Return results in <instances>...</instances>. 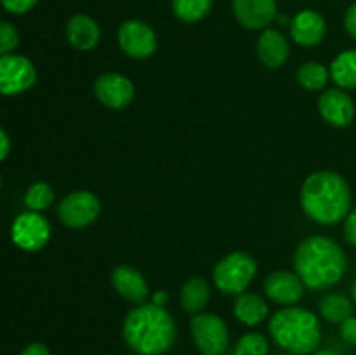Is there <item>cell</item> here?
<instances>
[{"instance_id":"1","label":"cell","mask_w":356,"mask_h":355,"mask_svg":"<svg viewBox=\"0 0 356 355\" xmlns=\"http://www.w3.org/2000/svg\"><path fill=\"white\" fill-rule=\"evenodd\" d=\"M124 340L138 355H163L176 341V322L163 306L143 303L125 317Z\"/></svg>"},{"instance_id":"2","label":"cell","mask_w":356,"mask_h":355,"mask_svg":"<svg viewBox=\"0 0 356 355\" xmlns=\"http://www.w3.org/2000/svg\"><path fill=\"white\" fill-rule=\"evenodd\" d=\"M294 267L306 287L327 289L343 278L346 254L329 237H309L296 249Z\"/></svg>"},{"instance_id":"3","label":"cell","mask_w":356,"mask_h":355,"mask_svg":"<svg viewBox=\"0 0 356 355\" xmlns=\"http://www.w3.org/2000/svg\"><path fill=\"white\" fill-rule=\"evenodd\" d=\"M301 205L306 214L322 225H334L350 214L351 191L341 174L318 171L306 178L301 188Z\"/></svg>"},{"instance_id":"4","label":"cell","mask_w":356,"mask_h":355,"mask_svg":"<svg viewBox=\"0 0 356 355\" xmlns=\"http://www.w3.org/2000/svg\"><path fill=\"white\" fill-rule=\"evenodd\" d=\"M270 333L277 345L291 354L306 355L320 345V324L313 312L299 306H287L271 317Z\"/></svg>"},{"instance_id":"5","label":"cell","mask_w":356,"mask_h":355,"mask_svg":"<svg viewBox=\"0 0 356 355\" xmlns=\"http://www.w3.org/2000/svg\"><path fill=\"white\" fill-rule=\"evenodd\" d=\"M257 271L256 260L243 251L228 254L214 268V282L226 294H242L254 281Z\"/></svg>"},{"instance_id":"6","label":"cell","mask_w":356,"mask_h":355,"mask_svg":"<svg viewBox=\"0 0 356 355\" xmlns=\"http://www.w3.org/2000/svg\"><path fill=\"white\" fill-rule=\"evenodd\" d=\"M191 338L202 355H222L229 345L228 326L216 313H197L190 322Z\"/></svg>"},{"instance_id":"7","label":"cell","mask_w":356,"mask_h":355,"mask_svg":"<svg viewBox=\"0 0 356 355\" xmlns=\"http://www.w3.org/2000/svg\"><path fill=\"white\" fill-rule=\"evenodd\" d=\"M99 211V198L90 191L79 190L63 198L58 214L63 225L70 226V228H83V226L96 221Z\"/></svg>"},{"instance_id":"8","label":"cell","mask_w":356,"mask_h":355,"mask_svg":"<svg viewBox=\"0 0 356 355\" xmlns=\"http://www.w3.org/2000/svg\"><path fill=\"white\" fill-rule=\"evenodd\" d=\"M118 45L129 58L146 59L155 54L159 42L149 24L139 19H129L118 28Z\"/></svg>"},{"instance_id":"9","label":"cell","mask_w":356,"mask_h":355,"mask_svg":"<svg viewBox=\"0 0 356 355\" xmlns=\"http://www.w3.org/2000/svg\"><path fill=\"white\" fill-rule=\"evenodd\" d=\"M37 79V72L30 59L24 56H0V93L6 96L24 93Z\"/></svg>"},{"instance_id":"10","label":"cell","mask_w":356,"mask_h":355,"mask_svg":"<svg viewBox=\"0 0 356 355\" xmlns=\"http://www.w3.org/2000/svg\"><path fill=\"white\" fill-rule=\"evenodd\" d=\"M51 225L38 212H23L13 225V240L24 251H38L49 242Z\"/></svg>"},{"instance_id":"11","label":"cell","mask_w":356,"mask_h":355,"mask_svg":"<svg viewBox=\"0 0 356 355\" xmlns=\"http://www.w3.org/2000/svg\"><path fill=\"white\" fill-rule=\"evenodd\" d=\"M94 94L104 106L120 110L134 100V86L120 73H103L94 82Z\"/></svg>"},{"instance_id":"12","label":"cell","mask_w":356,"mask_h":355,"mask_svg":"<svg viewBox=\"0 0 356 355\" xmlns=\"http://www.w3.org/2000/svg\"><path fill=\"white\" fill-rule=\"evenodd\" d=\"M236 21L249 30H266L277 17V0H232Z\"/></svg>"},{"instance_id":"13","label":"cell","mask_w":356,"mask_h":355,"mask_svg":"<svg viewBox=\"0 0 356 355\" xmlns=\"http://www.w3.org/2000/svg\"><path fill=\"white\" fill-rule=\"evenodd\" d=\"M291 35L296 44L302 47H315L322 44L327 35V23L320 13L305 9L291 19Z\"/></svg>"},{"instance_id":"14","label":"cell","mask_w":356,"mask_h":355,"mask_svg":"<svg viewBox=\"0 0 356 355\" xmlns=\"http://www.w3.org/2000/svg\"><path fill=\"white\" fill-rule=\"evenodd\" d=\"M323 120L334 127H346L355 118V103L343 89H327L318 100Z\"/></svg>"},{"instance_id":"15","label":"cell","mask_w":356,"mask_h":355,"mask_svg":"<svg viewBox=\"0 0 356 355\" xmlns=\"http://www.w3.org/2000/svg\"><path fill=\"white\" fill-rule=\"evenodd\" d=\"M305 287L306 285L302 284L298 274H291L285 270L273 271L268 275L266 282H264V291H266L268 298L278 305L292 306L294 303H298L302 298Z\"/></svg>"},{"instance_id":"16","label":"cell","mask_w":356,"mask_h":355,"mask_svg":"<svg viewBox=\"0 0 356 355\" xmlns=\"http://www.w3.org/2000/svg\"><path fill=\"white\" fill-rule=\"evenodd\" d=\"M111 284L122 298L138 305H143L149 298V289L143 274L129 265H120L115 268L111 274Z\"/></svg>"},{"instance_id":"17","label":"cell","mask_w":356,"mask_h":355,"mask_svg":"<svg viewBox=\"0 0 356 355\" xmlns=\"http://www.w3.org/2000/svg\"><path fill=\"white\" fill-rule=\"evenodd\" d=\"M291 54L287 38L273 28H266L257 40V58L268 68H280Z\"/></svg>"},{"instance_id":"18","label":"cell","mask_w":356,"mask_h":355,"mask_svg":"<svg viewBox=\"0 0 356 355\" xmlns=\"http://www.w3.org/2000/svg\"><path fill=\"white\" fill-rule=\"evenodd\" d=\"M66 37L79 51H90L99 44V24L87 14H75L66 24Z\"/></svg>"},{"instance_id":"19","label":"cell","mask_w":356,"mask_h":355,"mask_svg":"<svg viewBox=\"0 0 356 355\" xmlns=\"http://www.w3.org/2000/svg\"><path fill=\"white\" fill-rule=\"evenodd\" d=\"M235 315L245 326H257L268 317V305L252 292H242L235 301Z\"/></svg>"},{"instance_id":"20","label":"cell","mask_w":356,"mask_h":355,"mask_svg":"<svg viewBox=\"0 0 356 355\" xmlns=\"http://www.w3.org/2000/svg\"><path fill=\"white\" fill-rule=\"evenodd\" d=\"M211 296V289H209L207 281L202 277H193L183 285L181 291V305L191 315H197L205 308Z\"/></svg>"},{"instance_id":"21","label":"cell","mask_w":356,"mask_h":355,"mask_svg":"<svg viewBox=\"0 0 356 355\" xmlns=\"http://www.w3.org/2000/svg\"><path fill=\"white\" fill-rule=\"evenodd\" d=\"M330 77L343 89H356V49L337 56L330 65Z\"/></svg>"},{"instance_id":"22","label":"cell","mask_w":356,"mask_h":355,"mask_svg":"<svg viewBox=\"0 0 356 355\" xmlns=\"http://www.w3.org/2000/svg\"><path fill=\"white\" fill-rule=\"evenodd\" d=\"M320 313L332 324H343L348 317L353 315V303L350 298L339 292H330L320 301Z\"/></svg>"},{"instance_id":"23","label":"cell","mask_w":356,"mask_h":355,"mask_svg":"<svg viewBox=\"0 0 356 355\" xmlns=\"http://www.w3.org/2000/svg\"><path fill=\"white\" fill-rule=\"evenodd\" d=\"M214 0H172V13L183 23H198L209 16Z\"/></svg>"},{"instance_id":"24","label":"cell","mask_w":356,"mask_h":355,"mask_svg":"<svg viewBox=\"0 0 356 355\" xmlns=\"http://www.w3.org/2000/svg\"><path fill=\"white\" fill-rule=\"evenodd\" d=\"M330 79V70L325 65L316 61H309L301 65L298 70V82L299 86L305 87L306 90H320L327 86Z\"/></svg>"},{"instance_id":"25","label":"cell","mask_w":356,"mask_h":355,"mask_svg":"<svg viewBox=\"0 0 356 355\" xmlns=\"http://www.w3.org/2000/svg\"><path fill=\"white\" fill-rule=\"evenodd\" d=\"M52 200H54V191L47 183H35L33 187L28 188L26 195H24V202L35 212L47 209Z\"/></svg>"},{"instance_id":"26","label":"cell","mask_w":356,"mask_h":355,"mask_svg":"<svg viewBox=\"0 0 356 355\" xmlns=\"http://www.w3.org/2000/svg\"><path fill=\"white\" fill-rule=\"evenodd\" d=\"M270 345L268 340L259 333L243 334L235 345V355H268Z\"/></svg>"},{"instance_id":"27","label":"cell","mask_w":356,"mask_h":355,"mask_svg":"<svg viewBox=\"0 0 356 355\" xmlns=\"http://www.w3.org/2000/svg\"><path fill=\"white\" fill-rule=\"evenodd\" d=\"M19 44L17 30L7 21H0V56L10 54Z\"/></svg>"},{"instance_id":"28","label":"cell","mask_w":356,"mask_h":355,"mask_svg":"<svg viewBox=\"0 0 356 355\" xmlns=\"http://www.w3.org/2000/svg\"><path fill=\"white\" fill-rule=\"evenodd\" d=\"M2 6L13 14H24L37 6L38 0H0Z\"/></svg>"},{"instance_id":"29","label":"cell","mask_w":356,"mask_h":355,"mask_svg":"<svg viewBox=\"0 0 356 355\" xmlns=\"http://www.w3.org/2000/svg\"><path fill=\"white\" fill-rule=\"evenodd\" d=\"M341 336L346 343L356 345V317L351 315L341 324Z\"/></svg>"},{"instance_id":"30","label":"cell","mask_w":356,"mask_h":355,"mask_svg":"<svg viewBox=\"0 0 356 355\" xmlns=\"http://www.w3.org/2000/svg\"><path fill=\"white\" fill-rule=\"evenodd\" d=\"M344 235H346L348 242L356 246V209L350 211L346 216V223H344Z\"/></svg>"},{"instance_id":"31","label":"cell","mask_w":356,"mask_h":355,"mask_svg":"<svg viewBox=\"0 0 356 355\" xmlns=\"http://www.w3.org/2000/svg\"><path fill=\"white\" fill-rule=\"evenodd\" d=\"M344 26H346L348 33L356 40V2L351 3L344 14Z\"/></svg>"},{"instance_id":"32","label":"cell","mask_w":356,"mask_h":355,"mask_svg":"<svg viewBox=\"0 0 356 355\" xmlns=\"http://www.w3.org/2000/svg\"><path fill=\"white\" fill-rule=\"evenodd\" d=\"M21 355H51V350L44 343H30Z\"/></svg>"},{"instance_id":"33","label":"cell","mask_w":356,"mask_h":355,"mask_svg":"<svg viewBox=\"0 0 356 355\" xmlns=\"http://www.w3.org/2000/svg\"><path fill=\"white\" fill-rule=\"evenodd\" d=\"M10 150V141H9V136L6 134L2 127H0V160H3L7 157Z\"/></svg>"},{"instance_id":"34","label":"cell","mask_w":356,"mask_h":355,"mask_svg":"<svg viewBox=\"0 0 356 355\" xmlns=\"http://www.w3.org/2000/svg\"><path fill=\"white\" fill-rule=\"evenodd\" d=\"M167 299H169V296H167L165 291H156V292H153V296H152L153 305H156V306H163L167 303Z\"/></svg>"},{"instance_id":"35","label":"cell","mask_w":356,"mask_h":355,"mask_svg":"<svg viewBox=\"0 0 356 355\" xmlns=\"http://www.w3.org/2000/svg\"><path fill=\"white\" fill-rule=\"evenodd\" d=\"M313 355H339V354H337V352H334V350H329V348H325V350L315 352Z\"/></svg>"},{"instance_id":"36","label":"cell","mask_w":356,"mask_h":355,"mask_svg":"<svg viewBox=\"0 0 356 355\" xmlns=\"http://www.w3.org/2000/svg\"><path fill=\"white\" fill-rule=\"evenodd\" d=\"M351 294H353V299H355V303H356V282L353 284V289H351Z\"/></svg>"},{"instance_id":"37","label":"cell","mask_w":356,"mask_h":355,"mask_svg":"<svg viewBox=\"0 0 356 355\" xmlns=\"http://www.w3.org/2000/svg\"><path fill=\"white\" fill-rule=\"evenodd\" d=\"M287 355H298V354H287Z\"/></svg>"},{"instance_id":"38","label":"cell","mask_w":356,"mask_h":355,"mask_svg":"<svg viewBox=\"0 0 356 355\" xmlns=\"http://www.w3.org/2000/svg\"><path fill=\"white\" fill-rule=\"evenodd\" d=\"M0 184H2V183H0Z\"/></svg>"}]
</instances>
